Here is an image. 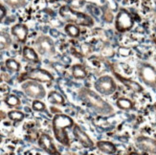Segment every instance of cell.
<instances>
[{"label":"cell","instance_id":"cell-10","mask_svg":"<svg viewBox=\"0 0 156 155\" xmlns=\"http://www.w3.org/2000/svg\"><path fill=\"white\" fill-rule=\"evenodd\" d=\"M38 145L43 150H45L48 154L51 155H60L57 147L54 145L52 138L47 135V134H42L38 139Z\"/></svg>","mask_w":156,"mask_h":155},{"label":"cell","instance_id":"cell-28","mask_svg":"<svg viewBox=\"0 0 156 155\" xmlns=\"http://www.w3.org/2000/svg\"><path fill=\"white\" fill-rule=\"evenodd\" d=\"M6 16V9L4 8V6L0 4V21L5 17Z\"/></svg>","mask_w":156,"mask_h":155},{"label":"cell","instance_id":"cell-8","mask_svg":"<svg viewBox=\"0 0 156 155\" xmlns=\"http://www.w3.org/2000/svg\"><path fill=\"white\" fill-rule=\"evenodd\" d=\"M94 87L97 92L103 94V95H111L116 91L117 85L112 77L103 76L95 82Z\"/></svg>","mask_w":156,"mask_h":155},{"label":"cell","instance_id":"cell-31","mask_svg":"<svg viewBox=\"0 0 156 155\" xmlns=\"http://www.w3.org/2000/svg\"><path fill=\"white\" fill-rule=\"evenodd\" d=\"M0 143H1V138H0Z\"/></svg>","mask_w":156,"mask_h":155},{"label":"cell","instance_id":"cell-26","mask_svg":"<svg viewBox=\"0 0 156 155\" xmlns=\"http://www.w3.org/2000/svg\"><path fill=\"white\" fill-rule=\"evenodd\" d=\"M32 107H33V109L35 111L40 112V111H43L46 106L42 102H40V100H34V102H33Z\"/></svg>","mask_w":156,"mask_h":155},{"label":"cell","instance_id":"cell-19","mask_svg":"<svg viewBox=\"0 0 156 155\" xmlns=\"http://www.w3.org/2000/svg\"><path fill=\"white\" fill-rule=\"evenodd\" d=\"M64 31L65 33L68 35L69 37H74V38H77L80 37V30L79 28V26L75 25V24H67L65 27H64Z\"/></svg>","mask_w":156,"mask_h":155},{"label":"cell","instance_id":"cell-11","mask_svg":"<svg viewBox=\"0 0 156 155\" xmlns=\"http://www.w3.org/2000/svg\"><path fill=\"white\" fill-rule=\"evenodd\" d=\"M73 134L75 138L79 141V142L83 145L84 147H87V149H90V147L94 146V143L92 142V140L90 139V137L87 135V134L80 129V127L78 125H74V130H73Z\"/></svg>","mask_w":156,"mask_h":155},{"label":"cell","instance_id":"cell-2","mask_svg":"<svg viewBox=\"0 0 156 155\" xmlns=\"http://www.w3.org/2000/svg\"><path fill=\"white\" fill-rule=\"evenodd\" d=\"M54 135L58 143L63 146H69L70 141L68 138V134L66 129H71L74 126V121L71 117L65 115V114H57L55 115L52 122Z\"/></svg>","mask_w":156,"mask_h":155},{"label":"cell","instance_id":"cell-23","mask_svg":"<svg viewBox=\"0 0 156 155\" xmlns=\"http://www.w3.org/2000/svg\"><path fill=\"white\" fill-rule=\"evenodd\" d=\"M3 1L12 9H19L26 6V0H3Z\"/></svg>","mask_w":156,"mask_h":155},{"label":"cell","instance_id":"cell-25","mask_svg":"<svg viewBox=\"0 0 156 155\" xmlns=\"http://www.w3.org/2000/svg\"><path fill=\"white\" fill-rule=\"evenodd\" d=\"M5 103L9 106H17V105L20 104V100L15 95H9L5 99Z\"/></svg>","mask_w":156,"mask_h":155},{"label":"cell","instance_id":"cell-3","mask_svg":"<svg viewBox=\"0 0 156 155\" xmlns=\"http://www.w3.org/2000/svg\"><path fill=\"white\" fill-rule=\"evenodd\" d=\"M59 15L65 21L71 24H75L77 26L83 27H92L94 21L91 16L85 15V13L73 10L69 6H62L59 9Z\"/></svg>","mask_w":156,"mask_h":155},{"label":"cell","instance_id":"cell-21","mask_svg":"<svg viewBox=\"0 0 156 155\" xmlns=\"http://www.w3.org/2000/svg\"><path fill=\"white\" fill-rule=\"evenodd\" d=\"M5 66L6 68L8 69L12 73H16L20 70V64L18 62H16V59L13 58H8L5 62Z\"/></svg>","mask_w":156,"mask_h":155},{"label":"cell","instance_id":"cell-30","mask_svg":"<svg viewBox=\"0 0 156 155\" xmlns=\"http://www.w3.org/2000/svg\"><path fill=\"white\" fill-rule=\"evenodd\" d=\"M2 82V78L1 77H0V83H1Z\"/></svg>","mask_w":156,"mask_h":155},{"label":"cell","instance_id":"cell-16","mask_svg":"<svg viewBox=\"0 0 156 155\" xmlns=\"http://www.w3.org/2000/svg\"><path fill=\"white\" fill-rule=\"evenodd\" d=\"M97 147L104 153L106 154H114L116 152V146L111 142H107V141H100L97 143Z\"/></svg>","mask_w":156,"mask_h":155},{"label":"cell","instance_id":"cell-29","mask_svg":"<svg viewBox=\"0 0 156 155\" xmlns=\"http://www.w3.org/2000/svg\"><path fill=\"white\" fill-rule=\"evenodd\" d=\"M129 155H140V154H138V153H135V152H132V153H130Z\"/></svg>","mask_w":156,"mask_h":155},{"label":"cell","instance_id":"cell-24","mask_svg":"<svg viewBox=\"0 0 156 155\" xmlns=\"http://www.w3.org/2000/svg\"><path fill=\"white\" fill-rule=\"evenodd\" d=\"M8 117L12 120V121H15V122H20L24 119V114L20 111L17 110H12L10 111L8 113Z\"/></svg>","mask_w":156,"mask_h":155},{"label":"cell","instance_id":"cell-1","mask_svg":"<svg viewBox=\"0 0 156 155\" xmlns=\"http://www.w3.org/2000/svg\"><path fill=\"white\" fill-rule=\"evenodd\" d=\"M79 96L83 103H85L88 106L96 111L101 115H110L114 112L112 106L106 103L105 100L101 99L97 93L88 89V88H81L79 91Z\"/></svg>","mask_w":156,"mask_h":155},{"label":"cell","instance_id":"cell-12","mask_svg":"<svg viewBox=\"0 0 156 155\" xmlns=\"http://www.w3.org/2000/svg\"><path fill=\"white\" fill-rule=\"evenodd\" d=\"M11 32L12 33V36L15 37L19 42H21V43L26 42L27 37H28L29 30H28V27L25 24L18 23V24L13 25L11 29Z\"/></svg>","mask_w":156,"mask_h":155},{"label":"cell","instance_id":"cell-13","mask_svg":"<svg viewBox=\"0 0 156 155\" xmlns=\"http://www.w3.org/2000/svg\"><path fill=\"white\" fill-rule=\"evenodd\" d=\"M136 143H137V146L144 151L156 154V141H154L153 139L141 136L137 138Z\"/></svg>","mask_w":156,"mask_h":155},{"label":"cell","instance_id":"cell-20","mask_svg":"<svg viewBox=\"0 0 156 155\" xmlns=\"http://www.w3.org/2000/svg\"><path fill=\"white\" fill-rule=\"evenodd\" d=\"M48 100L51 104H63L65 102L62 94H59L56 91H52L49 93Z\"/></svg>","mask_w":156,"mask_h":155},{"label":"cell","instance_id":"cell-27","mask_svg":"<svg viewBox=\"0 0 156 155\" xmlns=\"http://www.w3.org/2000/svg\"><path fill=\"white\" fill-rule=\"evenodd\" d=\"M104 18L106 20L107 22H111V21H112V19H113V16H112V13H111L109 11H107V12L105 13Z\"/></svg>","mask_w":156,"mask_h":155},{"label":"cell","instance_id":"cell-7","mask_svg":"<svg viewBox=\"0 0 156 155\" xmlns=\"http://www.w3.org/2000/svg\"><path fill=\"white\" fill-rule=\"evenodd\" d=\"M35 47L37 53L40 55L52 57L56 54L55 43L51 37L47 36L38 37L35 41Z\"/></svg>","mask_w":156,"mask_h":155},{"label":"cell","instance_id":"cell-22","mask_svg":"<svg viewBox=\"0 0 156 155\" xmlns=\"http://www.w3.org/2000/svg\"><path fill=\"white\" fill-rule=\"evenodd\" d=\"M117 106L120 109L123 110H129L133 107V103L130 100L126 99V98H120L117 100Z\"/></svg>","mask_w":156,"mask_h":155},{"label":"cell","instance_id":"cell-6","mask_svg":"<svg viewBox=\"0 0 156 155\" xmlns=\"http://www.w3.org/2000/svg\"><path fill=\"white\" fill-rule=\"evenodd\" d=\"M35 80L37 83H51L53 80V76L51 73H49L45 69L37 68L33 69L29 72H27L23 75L19 76L18 82H22V80Z\"/></svg>","mask_w":156,"mask_h":155},{"label":"cell","instance_id":"cell-32","mask_svg":"<svg viewBox=\"0 0 156 155\" xmlns=\"http://www.w3.org/2000/svg\"><path fill=\"white\" fill-rule=\"evenodd\" d=\"M155 43H156V39H155Z\"/></svg>","mask_w":156,"mask_h":155},{"label":"cell","instance_id":"cell-18","mask_svg":"<svg viewBox=\"0 0 156 155\" xmlns=\"http://www.w3.org/2000/svg\"><path fill=\"white\" fill-rule=\"evenodd\" d=\"M12 44V37L8 33L0 31V50L8 49Z\"/></svg>","mask_w":156,"mask_h":155},{"label":"cell","instance_id":"cell-15","mask_svg":"<svg viewBox=\"0 0 156 155\" xmlns=\"http://www.w3.org/2000/svg\"><path fill=\"white\" fill-rule=\"evenodd\" d=\"M22 55H23L24 59H26L27 62H34V63H37L39 62L37 53L33 48H31V47L25 46L22 51Z\"/></svg>","mask_w":156,"mask_h":155},{"label":"cell","instance_id":"cell-14","mask_svg":"<svg viewBox=\"0 0 156 155\" xmlns=\"http://www.w3.org/2000/svg\"><path fill=\"white\" fill-rule=\"evenodd\" d=\"M115 77H116L124 85H126L127 88H129L133 92L140 93V92L143 91V87H142L138 83L134 82V80H131V79H127V78H124V77H122L121 75H119V74H116V73H115Z\"/></svg>","mask_w":156,"mask_h":155},{"label":"cell","instance_id":"cell-4","mask_svg":"<svg viewBox=\"0 0 156 155\" xmlns=\"http://www.w3.org/2000/svg\"><path fill=\"white\" fill-rule=\"evenodd\" d=\"M138 76L147 86L156 89V68L151 64L141 63L138 65Z\"/></svg>","mask_w":156,"mask_h":155},{"label":"cell","instance_id":"cell-5","mask_svg":"<svg viewBox=\"0 0 156 155\" xmlns=\"http://www.w3.org/2000/svg\"><path fill=\"white\" fill-rule=\"evenodd\" d=\"M21 88L26 95L32 99L41 100L46 96L45 88L40 84V83L35 82V80H25L24 83H22Z\"/></svg>","mask_w":156,"mask_h":155},{"label":"cell","instance_id":"cell-17","mask_svg":"<svg viewBox=\"0 0 156 155\" xmlns=\"http://www.w3.org/2000/svg\"><path fill=\"white\" fill-rule=\"evenodd\" d=\"M72 76L77 79H83L87 77V71L81 64H75L71 68Z\"/></svg>","mask_w":156,"mask_h":155},{"label":"cell","instance_id":"cell-9","mask_svg":"<svg viewBox=\"0 0 156 155\" xmlns=\"http://www.w3.org/2000/svg\"><path fill=\"white\" fill-rule=\"evenodd\" d=\"M134 24V20L131 15L126 10H121L116 16V20H115V27L116 29L121 32L125 33L129 31Z\"/></svg>","mask_w":156,"mask_h":155}]
</instances>
